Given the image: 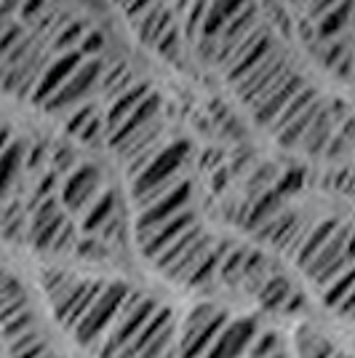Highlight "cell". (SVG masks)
Instances as JSON below:
<instances>
[{
	"label": "cell",
	"instance_id": "cell-40",
	"mask_svg": "<svg viewBox=\"0 0 355 358\" xmlns=\"http://www.w3.org/2000/svg\"><path fill=\"white\" fill-rule=\"evenodd\" d=\"M96 115V105H91V102H86V105H75V110L70 113V118L64 120V129H67V134L75 136L86 123H89L91 118Z\"/></svg>",
	"mask_w": 355,
	"mask_h": 358
},
{
	"label": "cell",
	"instance_id": "cell-32",
	"mask_svg": "<svg viewBox=\"0 0 355 358\" xmlns=\"http://www.w3.org/2000/svg\"><path fill=\"white\" fill-rule=\"evenodd\" d=\"M184 35H182V27H179V19L163 32L161 38L152 43V51L166 62H179L182 59V51H184Z\"/></svg>",
	"mask_w": 355,
	"mask_h": 358
},
{
	"label": "cell",
	"instance_id": "cell-41",
	"mask_svg": "<svg viewBox=\"0 0 355 358\" xmlns=\"http://www.w3.org/2000/svg\"><path fill=\"white\" fill-rule=\"evenodd\" d=\"M0 327H3V337H6V340H16V337H22L24 331H30V329H32L30 310H22V313H16L14 318L3 321Z\"/></svg>",
	"mask_w": 355,
	"mask_h": 358
},
{
	"label": "cell",
	"instance_id": "cell-10",
	"mask_svg": "<svg viewBox=\"0 0 355 358\" xmlns=\"http://www.w3.org/2000/svg\"><path fill=\"white\" fill-rule=\"evenodd\" d=\"M83 59H86V57H80L75 48L73 51H59V54H54V57L43 64V70H41L38 80H35V89H32V94H30L32 102H35V105H43L45 99L59 89L61 83L70 78V73H73Z\"/></svg>",
	"mask_w": 355,
	"mask_h": 358
},
{
	"label": "cell",
	"instance_id": "cell-51",
	"mask_svg": "<svg viewBox=\"0 0 355 358\" xmlns=\"http://www.w3.org/2000/svg\"><path fill=\"white\" fill-rule=\"evenodd\" d=\"M22 0H0V19H14Z\"/></svg>",
	"mask_w": 355,
	"mask_h": 358
},
{
	"label": "cell",
	"instance_id": "cell-7",
	"mask_svg": "<svg viewBox=\"0 0 355 358\" xmlns=\"http://www.w3.org/2000/svg\"><path fill=\"white\" fill-rule=\"evenodd\" d=\"M187 155H190V145H187V142L161 145V150L131 177L133 195L145 193L152 185H161L166 179L182 174V166H184V158H187Z\"/></svg>",
	"mask_w": 355,
	"mask_h": 358
},
{
	"label": "cell",
	"instance_id": "cell-31",
	"mask_svg": "<svg viewBox=\"0 0 355 358\" xmlns=\"http://www.w3.org/2000/svg\"><path fill=\"white\" fill-rule=\"evenodd\" d=\"M201 233H203V230H201V224H198V222L190 224V227H187V230H184V233H182L179 238H174V241H171V243H168V246H166V249H163L161 254H155V257H152V262H155V268L161 270V273H163V270H166V268H171V265L177 262V257H179V254L184 252V249H187V246H190V243H193V241L198 238Z\"/></svg>",
	"mask_w": 355,
	"mask_h": 358
},
{
	"label": "cell",
	"instance_id": "cell-9",
	"mask_svg": "<svg viewBox=\"0 0 355 358\" xmlns=\"http://www.w3.org/2000/svg\"><path fill=\"white\" fill-rule=\"evenodd\" d=\"M102 281L96 278H78V284L64 294L61 299H57L51 308H54V315L61 324V329L73 331L75 324L83 318V313L91 308V302L96 299V294L102 292Z\"/></svg>",
	"mask_w": 355,
	"mask_h": 358
},
{
	"label": "cell",
	"instance_id": "cell-17",
	"mask_svg": "<svg viewBox=\"0 0 355 358\" xmlns=\"http://www.w3.org/2000/svg\"><path fill=\"white\" fill-rule=\"evenodd\" d=\"M158 113H161V96L155 94V91H150L147 96L139 102V105L133 107L131 113L126 115V118L120 120L118 126L107 134V142H110V148H115V145H120L126 136H131L133 131H139L142 126H147L150 120L158 118Z\"/></svg>",
	"mask_w": 355,
	"mask_h": 358
},
{
	"label": "cell",
	"instance_id": "cell-2",
	"mask_svg": "<svg viewBox=\"0 0 355 358\" xmlns=\"http://www.w3.org/2000/svg\"><path fill=\"white\" fill-rule=\"evenodd\" d=\"M155 310H158V302H155V299L142 297V294L131 292L129 299L123 302V308L118 310V315L113 318L110 329L104 331L107 340H104V348H102V358L118 356L120 350L136 337V331L147 324L150 315L155 313Z\"/></svg>",
	"mask_w": 355,
	"mask_h": 358
},
{
	"label": "cell",
	"instance_id": "cell-18",
	"mask_svg": "<svg viewBox=\"0 0 355 358\" xmlns=\"http://www.w3.org/2000/svg\"><path fill=\"white\" fill-rule=\"evenodd\" d=\"M340 120L342 118L334 115V107L324 102L321 110L315 113L312 123L307 126L305 136L299 139V145H296V148H302L307 155H321L324 148H326V142H328V136L334 134V129H337V123H340Z\"/></svg>",
	"mask_w": 355,
	"mask_h": 358
},
{
	"label": "cell",
	"instance_id": "cell-22",
	"mask_svg": "<svg viewBox=\"0 0 355 358\" xmlns=\"http://www.w3.org/2000/svg\"><path fill=\"white\" fill-rule=\"evenodd\" d=\"M321 105H324V99L321 96H315L310 105L305 107L299 115H294V118L289 120V123H283L278 131H273L275 134V139H278V145L286 150H291L299 145V139L305 136V131H307V126L312 123V118H315V113L321 110Z\"/></svg>",
	"mask_w": 355,
	"mask_h": 358
},
{
	"label": "cell",
	"instance_id": "cell-11",
	"mask_svg": "<svg viewBox=\"0 0 355 358\" xmlns=\"http://www.w3.org/2000/svg\"><path fill=\"white\" fill-rule=\"evenodd\" d=\"M256 337V324L252 318H238V321H227L222 331L217 334V340L211 343L203 358H240L249 345Z\"/></svg>",
	"mask_w": 355,
	"mask_h": 358
},
{
	"label": "cell",
	"instance_id": "cell-56",
	"mask_svg": "<svg viewBox=\"0 0 355 358\" xmlns=\"http://www.w3.org/2000/svg\"><path fill=\"white\" fill-rule=\"evenodd\" d=\"M286 3H291V6H302L305 0H286Z\"/></svg>",
	"mask_w": 355,
	"mask_h": 358
},
{
	"label": "cell",
	"instance_id": "cell-29",
	"mask_svg": "<svg viewBox=\"0 0 355 358\" xmlns=\"http://www.w3.org/2000/svg\"><path fill=\"white\" fill-rule=\"evenodd\" d=\"M86 22H80V19H67V22H61L59 27H57V32L48 38L51 41V51L54 54H59V51H73L75 45L80 43V38L86 35Z\"/></svg>",
	"mask_w": 355,
	"mask_h": 358
},
{
	"label": "cell",
	"instance_id": "cell-49",
	"mask_svg": "<svg viewBox=\"0 0 355 358\" xmlns=\"http://www.w3.org/2000/svg\"><path fill=\"white\" fill-rule=\"evenodd\" d=\"M152 3H155V0H129V3H126V6L120 8V11L126 14V19H133L136 14H142L145 8H150Z\"/></svg>",
	"mask_w": 355,
	"mask_h": 358
},
{
	"label": "cell",
	"instance_id": "cell-4",
	"mask_svg": "<svg viewBox=\"0 0 355 358\" xmlns=\"http://www.w3.org/2000/svg\"><path fill=\"white\" fill-rule=\"evenodd\" d=\"M291 70H294V67H291V62L286 57V48L278 43L254 70H249L240 80H236L233 89H236L238 99H240L243 105L252 107L254 102H259L273 86H278Z\"/></svg>",
	"mask_w": 355,
	"mask_h": 358
},
{
	"label": "cell",
	"instance_id": "cell-34",
	"mask_svg": "<svg viewBox=\"0 0 355 358\" xmlns=\"http://www.w3.org/2000/svg\"><path fill=\"white\" fill-rule=\"evenodd\" d=\"M75 284H78V275H73V273H64V270H45L43 273V289L51 299V305L64 297Z\"/></svg>",
	"mask_w": 355,
	"mask_h": 358
},
{
	"label": "cell",
	"instance_id": "cell-44",
	"mask_svg": "<svg viewBox=\"0 0 355 358\" xmlns=\"http://www.w3.org/2000/svg\"><path fill=\"white\" fill-rule=\"evenodd\" d=\"M19 294H24L22 286H19V281H16L14 275H8V273L0 270V305L8 302V299L19 297Z\"/></svg>",
	"mask_w": 355,
	"mask_h": 358
},
{
	"label": "cell",
	"instance_id": "cell-13",
	"mask_svg": "<svg viewBox=\"0 0 355 358\" xmlns=\"http://www.w3.org/2000/svg\"><path fill=\"white\" fill-rule=\"evenodd\" d=\"M305 83H307V80H305V75L291 70V73L286 75L278 86H273V89L267 91L259 102H254L252 110H254V120H256V126L270 129V123L278 118V113L289 105V99H291V96H294L296 91L302 89Z\"/></svg>",
	"mask_w": 355,
	"mask_h": 358
},
{
	"label": "cell",
	"instance_id": "cell-30",
	"mask_svg": "<svg viewBox=\"0 0 355 358\" xmlns=\"http://www.w3.org/2000/svg\"><path fill=\"white\" fill-rule=\"evenodd\" d=\"M296 350L299 358H328L334 353L331 343L310 327H302L296 331Z\"/></svg>",
	"mask_w": 355,
	"mask_h": 358
},
{
	"label": "cell",
	"instance_id": "cell-25",
	"mask_svg": "<svg viewBox=\"0 0 355 358\" xmlns=\"http://www.w3.org/2000/svg\"><path fill=\"white\" fill-rule=\"evenodd\" d=\"M249 0H208L206 16H203V24H201V32L198 35H208L214 38L217 32L222 30V24L230 19V16L240 11Z\"/></svg>",
	"mask_w": 355,
	"mask_h": 358
},
{
	"label": "cell",
	"instance_id": "cell-36",
	"mask_svg": "<svg viewBox=\"0 0 355 358\" xmlns=\"http://www.w3.org/2000/svg\"><path fill=\"white\" fill-rule=\"evenodd\" d=\"M350 294H353V268L345 270L342 275H337L334 281H328V284L324 286V302H326V308H331V310H334L345 297H350Z\"/></svg>",
	"mask_w": 355,
	"mask_h": 358
},
{
	"label": "cell",
	"instance_id": "cell-47",
	"mask_svg": "<svg viewBox=\"0 0 355 358\" xmlns=\"http://www.w3.org/2000/svg\"><path fill=\"white\" fill-rule=\"evenodd\" d=\"M331 75L342 80V83H350V75H353V54H347L345 59H340L331 67Z\"/></svg>",
	"mask_w": 355,
	"mask_h": 358
},
{
	"label": "cell",
	"instance_id": "cell-45",
	"mask_svg": "<svg viewBox=\"0 0 355 358\" xmlns=\"http://www.w3.org/2000/svg\"><path fill=\"white\" fill-rule=\"evenodd\" d=\"M337 3H340V0H305V3H302V14H305V19L315 22L324 11H328V8L337 6Z\"/></svg>",
	"mask_w": 355,
	"mask_h": 358
},
{
	"label": "cell",
	"instance_id": "cell-33",
	"mask_svg": "<svg viewBox=\"0 0 355 358\" xmlns=\"http://www.w3.org/2000/svg\"><path fill=\"white\" fill-rule=\"evenodd\" d=\"M224 249H227V243H211V249L203 254V259L198 262V268L193 270V275H190V281L187 286H201V284H208L211 281V275H214V270L219 268V259H222Z\"/></svg>",
	"mask_w": 355,
	"mask_h": 358
},
{
	"label": "cell",
	"instance_id": "cell-15",
	"mask_svg": "<svg viewBox=\"0 0 355 358\" xmlns=\"http://www.w3.org/2000/svg\"><path fill=\"white\" fill-rule=\"evenodd\" d=\"M174 22H177V14H174V8H171L166 0H155V3H152L150 8H145L142 14H136L133 19H129L133 38L142 45H150V48H152V43H155Z\"/></svg>",
	"mask_w": 355,
	"mask_h": 358
},
{
	"label": "cell",
	"instance_id": "cell-14",
	"mask_svg": "<svg viewBox=\"0 0 355 358\" xmlns=\"http://www.w3.org/2000/svg\"><path fill=\"white\" fill-rule=\"evenodd\" d=\"M64 222H67V217H64L61 206L57 203V198L54 195H45L43 201L38 203V209H35V214H32L30 220L32 246L41 249V252H51V243L59 236Z\"/></svg>",
	"mask_w": 355,
	"mask_h": 358
},
{
	"label": "cell",
	"instance_id": "cell-53",
	"mask_svg": "<svg viewBox=\"0 0 355 358\" xmlns=\"http://www.w3.org/2000/svg\"><path fill=\"white\" fill-rule=\"evenodd\" d=\"M8 139H11V134H8V129L6 126H0V150L8 145Z\"/></svg>",
	"mask_w": 355,
	"mask_h": 358
},
{
	"label": "cell",
	"instance_id": "cell-21",
	"mask_svg": "<svg viewBox=\"0 0 355 358\" xmlns=\"http://www.w3.org/2000/svg\"><path fill=\"white\" fill-rule=\"evenodd\" d=\"M350 22H353V0H340L337 6H331L328 11H324V14L312 22L315 38L318 41L340 38L342 32L350 30Z\"/></svg>",
	"mask_w": 355,
	"mask_h": 358
},
{
	"label": "cell",
	"instance_id": "cell-19",
	"mask_svg": "<svg viewBox=\"0 0 355 358\" xmlns=\"http://www.w3.org/2000/svg\"><path fill=\"white\" fill-rule=\"evenodd\" d=\"M150 91H152L150 89V83H139V80H136V83H131L129 89L120 91L118 96H113V99H110V107H107V115H104V136L110 134L120 120L126 118L133 107L147 96Z\"/></svg>",
	"mask_w": 355,
	"mask_h": 358
},
{
	"label": "cell",
	"instance_id": "cell-24",
	"mask_svg": "<svg viewBox=\"0 0 355 358\" xmlns=\"http://www.w3.org/2000/svg\"><path fill=\"white\" fill-rule=\"evenodd\" d=\"M22 164H24V145L19 139H14V142L8 139V145L0 150V203L8 195L14 179L19 177Z\"/></svg>",
	"mask_w": 355,
	"mask_h": 358
},
{
	"label": "cell",
	"instance_id": "cell-42",
	"mask_svg": "<svg viewBox=\"0 0 355 358\" xmlns=\"http://www.w3.org/2000/svg\"><path fill=\"white\" fill-rule=\"evenodd\" d=\"M48 6H51V0H22V6H19V11H16V22H22L24 27H30L32 22L43 14Z\"/></svg>",
	"mask_w": 355,
	"mask_h": 358
},
{
	"label": "cell",
	"instance_id": "cell-12",
	"mask_svg": "<svg viewBox=\"0 0 355 358\" xmlns=\"http://www.w3.org/2000/svg\"><path fill=\"white\" fill-rule=\"evenodd\" d=\"M99 182H102V174H99L96 166L91 164L75 166L73 171H70V177H67V182H64V187H61V203H64V209L70 211L86 209L91 201L96 198V193H99Z\"/></svg>",
	"mask_w": 355,
	"mask_h": 358
},
{
	"label": "cell",
	"instance_id": "cell-38",
	"mask_svg": "<svg viewBox=\"0 0 355 358\" xmlns=\"http://www.w3.org/2000/svg\"><path fill=\"white\" fill-rule=\"evenodd\" d=\"M227 254H222L219 259V270H222V278L224 284H238L240 278V270H243V259H246V252L249 249H224Z\"/></svg>",
	"mask_w": 355,
	"mask_h": 358
},
{
	"label": "cell",
	"instance_id": "cell-55",
	"mask_svg": "<svg viewBox=\"0 0 355 358\" xmlns=\"http://www.w3.org/2000/svg\"><path fill=\"white\" fill-rule=\"evenodd\" d=\"M328 358H350V356H347V353H337V350H334V353H331Z\"/></svg>",
	"mask_w": 355,
	"mask_h": 358
},
{
	"label": "cell",
	"instance_id": "cell-3",
	"mask_svg": "<svg viewBox=\"0 0 355 358\" xmlns=\"http://www.w3.org/2000/svg\"><path fill=\"white\" fill-rule=\"evenodd\" d=\"M350 243H353V227H350V222H340V227L334 230V236L326 241L324 246L315 252V257H312L302 270L324 289L328 281H334L345 270L353 268Z\"/></svg>",
	"mask_w": 355,
	"mask_h": 358
},
{
	"label": "cell",
	"instance_id": "cell-50",
	"mask_svg": "<svg viewBox=\"0 0 355 358\" xmlns=\"http://www.w3.org/2000/svg\"><path fill=\"white\" fill-rule=\"evenodd\" d=\"M299 185H302V171H294V174H291V171H289V174H286V177H283V182H281V185H278V193H281V195H286V193H289V190H296V187H299Z\"/></svg>",
	"mask_w": 355,
	"mask_h": 358
},
{
	"label": "cell",
	"instance_id": "cell-39",
	"mask_svg": "<svg viewBox=\"0 0 355 358\" xmlns=\"http://www.w3.org/2000/svg\"><path fill=\"white\" fill-rule=\"evenodd\" d=\"M107 48V35L99 30H86V35L80 38V43L75 45V51L80 57H102V51Z\"/></svg>",
	"mask_w": 355,
	"mask_h": 358
},
{
	"label": "cell",
	"instance_id": "cell-46",
	"mask_svg": "<svg viewBox=\"0 0 355 358\" xmlns=\"http://www.w3.org/2000/svg\"><path fill=\"white\" fill-rule=\"evenodd\" d=\"M278 350V337L275 334H265L259 343H256V348H254V353L249 358H267L270 353H275Z\"/></svg>",
	"mask_w": 355,
	"mask_h": 358
},
{
	"label": "cell",
	"instance_id": "cell-27",
	"mask_svg": "<svg viewBox=\"0 0 355 358\" xmlns=\"http://www.w3.org/2000/svg\"><path fill=\"white\" fill-rule=\"evenodd\" d=\"M289 294H291V284L283 275H270L256 289V299H259V305L265 310H281Z\"/></svg>",
	"mask_w": 355,
	"mask_h": 358
},
{
	"label": "cell",
	"instance_id": "cell-26",
	"mask_svg": "<svg viewBox=\"0 0 355 358\" xmlns=\"http://www.w3.org/2000/svg\"><path fill=\"white\" fill-rule=\"evenodd\" d=\"M168 321H174V315H171V308H158L155 313L150 315L147 324H145V327L136 331V337H133L131 343L126 345V348H123V350H120L115 358H133L136 353H139V350H142V348H145V345L150 343V337H152V334H155V331H158L161 327H166Z\"/></svg>",
	"mask_w": 355,
	"mask_h": 358
},
{
	"label": "cell",
	"instance_id": "cell-37",
	"mask_svg": "<svg viewBox=\"0 0 355 358\" xmlns=\"http://www.w3.org/2000/svg\"><path fill=\"white\" fill-rule=\"evenodd\" d=\"M278 209H281V193L275 190V193H262V198L256 201L252 206V211H249V222H246V227L252 224V227H259V224L265 222V220H270L273 214H278Z\"/></svg>",
	"mask_w": 355,
	"mask_h": 358
},
{
	"label": "cell",
	"instance_id": "cell-5",
	"mask_svg": "<svg viewBox=\"0 0 355 358\" xmlns=\"http://www.w3.org/2000/svg\"><path fill=\"white\" fill-rule=\"evenodd\" d=\"M230 318L214 308V305H195L190 315L182 324V340H179V350L182 358H203L211 343L217 340V334Z\"/></svg>",
	"mask_w": 355,
	"mask_h": 358
},
{
	"label": "cell",
	"instance_id": "cell-28",
	"mask_svg": "<svg viewBox=\"0 0 355 358\" xmlns=\"http://www.w3.org/2000/svg\"><path fill=\"white\" fill-rule=\"evenodd\" d=\"M113 214H115V193H113V190L96 193V198L91 201L89 214H86V220H83V230H86V233H96Z\"/></svg>",
	"mask_w": 355,
	"mask_h": 358
},
{
	"label": "cell",
	"instance_id": "cell-35",
	"mask_svg": "<svg viewBox=\"0 0 355 358\" xmlns=\"http://www.w3.org/2000/svg\"><path fill=\"white\" fill-rule=\"evenodd\" d=\"M171 340H174V321H168L166 327L158 329V331L150 337V343L133 358H163L171 350Z\"/></svg>",
	"mask_w": 355,
	"mask_h": 358
},
{
	"label": "cell",
	"instance_id": "cell-48",
	"mask_svg": "<svg viewBox=\"0 0 355 358\" xmlns=\"http://www.w3.org/2000/svg\"><path fill=\"white\" fill-rule=\"evenodd\" d=\"M43 356H45L43 340H38V343H32L27 348H22V350H16V353H11V358H43Z\"/></svg>",
	"mask_w": 355,
	"mask_h": 358
},
{
	"label": "cell",
	"instance_id": "cell-1",
	"mask_svg": "<svg viewBox=\"0 0 355 358\" xmlns=\"http://www.w3.org/2000/svg\"><path fill=\"white\" fill-rule=\"evenodd\" d=\"M131 289L123 284V281H113V284H104L102 292L96 294V299L91 302V308L83 313V318L75 324L73 334L78 345L83 348H91L102 337L104 331L110 329L113 318L118 315V310L123 308V302L129 299Z\"/></svg>",
	"mask_w": 355,
	"mask_h": 358
},
{
	"label": "cell",
	"instance_id": "cell-23",
	"mask_svg": "<svg viewBox=\"0 0 355 358\" xmlns=\"http://www.w3.org/2000/svg\"><path fill=\"white\" fill-rule=\"evenodd\" d=\"M337 227H340V220H324V222L315 224L310 233H305L302 241H299V246H296V252H294L296 265H299V268H305L312 257H315V252H318L326 241L334 236V230H337Z\"/></svg>",
	"mask_w": 355,
	"mask_h": 358
},
{
	"label": "cell",
	"instance_id": "cell-20",
	"mask_svg": "<svg viewBox=\"0 0 355 358\" xmlns=\"http://www.w3.org/2000/svg\"><path fill=\"white\" fill-rule=\"evenodd\" d=\"M211 243H214V238L211 236H206V233H201L198 238L184 249V252L177 257V262L171 265V268L163 270V275L166 278H171V281H177V284H187L190 281V275H193V270L198 268V262L203 259V254L211 249Z\"/></svg>",
	"mask_w": 355,
	"mask_h": 358
},
{
	"label": "cell",
	"instance_id": "cell-52",
	"mask_svg": "<svg viewBox=\"0 0 355 358\" xmlns=\"http://www.w3.org/2000/svg\"><path fill=\"white\" fill-rule=\"evenodd\" d=\"M54 155H59V161H57V171H64V169H70L73 166V152H70V148H59Z\"/></svg>",
	"mask_w": 355,
	"mask_h": 358
},
{
	"label": "cell",
	"instance_id": "cell-16",
	"mask_svg": "<svg viewBox=\"0 0 355 358\" xmlns=\"http://www.w3.org/2000/svg\"><path fill=\"white\" fill-rule=\"evenodd\" d=\"M190 224H195V211L187 206V209L177 211L174 217H168L161 227H155V230L147 233L145 238H139V243H142V254L152 259V257H155V254H161L171 241L179 238Z\"/></svg>",
	"mask_w": 355,
	"mask_h": 358
},
{
	"label": "cell",
	"instance_id": "cell-8",
	"mask_svg": "<svg viewBox=\"0 0 355 358\" xmlns=\"http://www.w3.org/2000/svg\"><path fill=\"white\" fill-rule=\"evenodd\" d=\"M190 195H193V185H190V179L184 177L174 190H168V193L163 195V198H158L155 203L139 209V217H136V236L145 238L155 227H161L168 217H174L177 211L187 209V206H190Z\"/></svg>",
	"mask_w": 355,
	"mask_h": 358
},
{
	"label": "cell",
	"instance_id": "cell-6",
	"mask_svg": "<svg viewBox=\"0 0 355 358\" xmlns=\"http://www.w3.org/2000/svg\"><path fill=\"white\" fill-rule=\"evenodd\" d=\"M104 64H107L104 57H86L59 89L43 102L45 113H61V110H73L75 105H80L91 91L99 89V78L104 73Z\"/></svg>",
	"mask_w": 355,
	"mask_h": 358
},
{
	"label": "cell",
	"instance_id": "cell-54",
	"mask_svg": "<svg viewBox=\"0 0 355 358\" xmlns=\"http://www.w3.org/2000/svg\"><path fill=\"white\" fill-rule=\"evenodd\" d=\"M110 3H113V6H115V8H123V6H126V3H129V0H110Z\"/></svg>",
	"mask_w": 355,
	"mask_h": 358
},
{
	"label": "cell",
	"instance_id": "cell-43",
	"mask_svg": "<svg viewBox=\"0 0 355 358\" xmlns=\"http://www.w3.org/2000/svg\"><path fill=\"white\" fill-rule=\"evenodd\" d=\"M102 131H104V118L96 113V115H94V118H91L89 123L75 134V139H78V142H83V145H96Z\"/></svg>",
	"mask_w": 355,
	"mask_h": 358
}]
</instances>
